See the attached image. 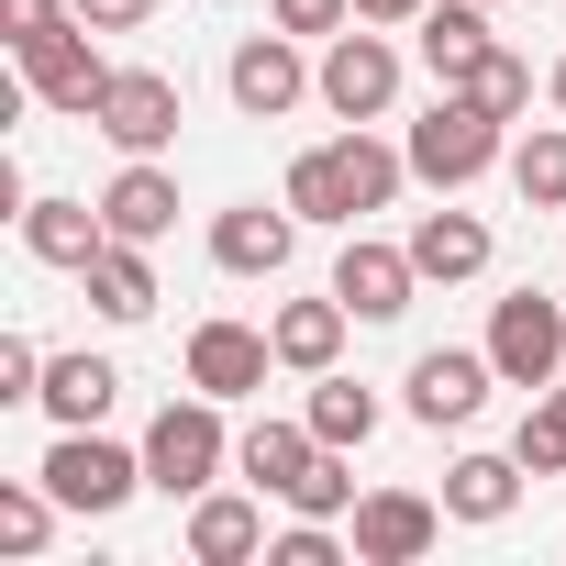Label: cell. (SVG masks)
<instances>
[{
    "instance_id": "6da1fadb",
    "label": "cell",
    "mask_w": 566,
    "mask_h": 566,
    "mask_svg": "<svg viewBox=\"0 0 566 566\" xmlns=\"http://www.w3.org/2000/svg\"><path fill=\"white\" fill-rule=\"evenodd\" d=\"M400 189H411V145H378L367 123H345L334 145H301L290 178H277V200H290L301 222H334V233H356V222L389 211Z\"/></svg>"
},
{
    "instance_id": "7a4b0ae2",
    "label": "cell",
    "mask_w": 566,
    "mask_h": 566,
    "mask_svg": "<svg viewBox=\"0 0 566 566\" xmlns=\"http://www.w3.org/2000/svg\"><path fill=\"white\" fill-rule=\"evenodd\" d=\"M489 167H511V134H500V112H478L467 90H433V112L411 123V178L422 189H467V178H489Z\"/></svg>"
},
{
    "instance_id": "3957f363",
    "label": "cell",
    "mask_w": 566,
    "mask_h": 566,
    "mask_svg": "<svg viewBox=\"0 0 566 566\" xmlns=\"http://www.w3.org/2000/svg\"><path fill=\"white\" fill-rule=\"evenodd\" d=\"M56 500H67V522H112L134 489H145V444H112L101 422H67L56 444H45V467H34Z\"/></svg>"
},
{
    "instance_id": "277c9868",
    "label": "cell",
    "mask_w": 566,
    "mask_h": 566,
    "mask_svg": "<svg viewBox=\"0 0 566 566\" xmlns=\"http://www.w3.org/2000/svg\"><path fill=\"white\" fill-rule=\"evenodd\" d=\"M222 411H233V400H211V389L167 400V411H156V433H145V489H167V500H200V489L233 467V433H222Z\"/></svg>"
},
{
    "instance_id": "5b68a950",
    "label": "cell",
    "mask_w": 566,
    "mask_h": 566,
    "mask_svg": "<svg viewBox=\"0 0 566 566\" xmlns=\"http://www.w3.org/2000/svg\"><path fill=\"white\" fill-rule=\"evenodd\" d=\"M489 367H500V389H555L566 378V301H544V290L489 301Z\"/></svg>"
},
{
    "instance_id": "8992f818",
    "label": "cell",
    "mask_w": 566,
    "mask_h": 566,
    "mask_svg": "<svg viewBox=\"0 0 566 566\" xmlns=\"http://www.w3.org/2000/svg\"><path fill=\"white\" fill-rule=\"evenodd\" d=\"M222 90H233L244 123H277V112L323 101V67H301V34H244L233 67H222Z\"/></svg>"
},
{
    "instance_id": "52a82bcc",
    "label": "cell",
    "mask_w": 566,
    "mask_h": 566,
    "mask_svg": "<svg viewBox=\"0 0 566 566\" xmlns=\"http://www.w3.org/2000/svg\"><path fill=\"white\" fill-rule=\"evenodd\" d=\"M400 101V45H389V23L378 34H323V112L334 123H378Z\"/></svg>"
},
{
    "instance_id": "ba28073f",
    "label": "cell",
    "mask_w": 566,
    "mask_h": 566,
    "mask_svg": "<svg viewBox=\"0 0 566 566\" xmlns=\"http://www.w3.org/2000/svg\"><path fill=\"white\" fill-rule=\"evenodd\" d=\"M444 522H455V511L422 500V489H367L345 544H356V566H422V555L444 544Z\"/></svg>"
},
{
    "instance_id": "9c48e42d",
    "label": "cell",
    "mask_w": 566,
    "mask_h": 566,
    "mask_svg": "<svg viewBox=\"0 0 566 566\" xmlns=\"http://www.w3.org/2000/svg\"><path fill=\"white\" fill-rule=\"evenodd\" d=\"M23 90L45 101V112H101V90H112V56H101V34L90 23H56L45 45H23Z\"/></svg>"
},
{
    "instance_id": "30bf717a",
    "label": "cell",
    "mask_w": 566,
    "mask_h": 566,
    "mask_svg": "<svg viewBox=\"0 0 566 566\" xmlns=\"http://www.w3.org/2000/svg\"><path fill=\"white\" fill-rule=\"evenodd\" d=\"M489 389H500L489 345H433V356H411V422H433V433H467V422L489 411Z\"/></svg>"
},
{
    "instance_id": "8fae6325",
    "label": "cell",
    "mask_w": 566,
    "mask_h": 566,
    "mask_svg": "<svg viewBox=\"0 0 566 566\" xmlns=\"http://www.w3.org/2000/svg\"><path fill=\"white\" fill-rule=\"evenodd\" d=\"M123 156H167L178 145V78L167 67H112V90H101V112H90Z\"/></svg>"
},
{
    "instance_id": "7c38bea8",
    "label": "cell",
    "mask_w": 566,
    "mask_h": 566,
    "mask_svg": "<svg viewBox=\"0 0 566 566\" xmlns=\"http://www.w3.org/2000/svg\"><path fill=\"white\" fill-rule=\"evenodd\" d=\"M411 290H422V266H411V244H378V233H345V255H334V301H345L356 323H400V312H411Z\"/></svg>"
},
{
    "instance_id": "4fadbf2b",
    "label": "cell",
    "mask_w": 566,
    "mask_h": 566,
    "mask_svg": "<svg viewBox=\"0 0 566 566\" xmlns=\"http://www.w3.org/2000/svg\"><path fill=\"white\" fill-rule=\"evenodd\" d=\"M290 244H301V211L290 200H233V211H211V266L222 277H277V266H290Z\"/></svg>"
},
{
    "instance_id": "5bb4252c",
    "label": "cell",
    "mask_w": 566,
    "mask_h": 566,
    "mask_svg": "<svg viewBox=\"0 0 566 566\" xmlns=\"http://www.w3.org/2000/svg\"><path fill=\"white\" fill-rule=\"evenodd\" d=\"M266 367H277V345L255 323H200L189 334V389H211V400H255Z\"/></svg>"
},
{
    "instance_id": "9a60e30c",
    "label": "cell",
    "mask_w": 566,
    "mask_h": 566,
    "mask_svg": "<svg viewBox=\"0 0 566 566\" xmlns=\"http://www.w3.org/2000/svg\"><path fill=\"white\" fill-rule=\"evenodd\" d=\"M112 244V222H101V200H23V255L34 266H67V277H90V255Z\"/></svg>"
},
{
    "instance_id": "2e32d148",
    "label": "cell",
    "mask_w": 566,
    "mask_h": 566,
    "mask_svg": "<svg viewBox=\"0 0 566 566\" xmlns=\"http://www.w3.org/2000/svg\"><path fill=\"white\" fill-rule=\"evenodd\" d=\"M312 455H323L312 411H301V422H277V411H266V422H244V433H233V467H244V478H255L266 500H290V489L312 478Z\"/></svg>"
},
{
    "instance_id": "e0dca14e",
    "label": "cell",
    "mask_w": 566,
    "mask_h": 566,
    "mask_svg": "<svg viewBox=\"0 0 566 566\" xmlns=\"http://www.w3.org/2000/svg\"><path fill=\"white\" fill-rule=\"evenodd\" d=\"M101 222H112L123 244H156V233L178 222V178H167V156H123V178L101 189Z\"/></svg>"
},
{
    "instance_id": "ac0fdd59",
    "label": "cell",
    "mask_w": 566,
    "mask_h": 566,
    "mask_svg": "<svg viewBox=\"0 0 566 566\" xmlns=\"http://www.w3.org/2000/svg\"><path fill=\"white\" fill-rule=\"evenodd\" d=\"M345 323H356V312H345L334 290H323V301H277V312H266V345H277V367L323 378V367L345 356Z\"/></svg>"
},
{
    "instance_id": "d6986e66",
    "label": "cell",
    "mask_w": 566,
    "mask_h": 566,
    "mask_svg": "<svg viewBox=\"0 0 566 566\" xmlns=\"http://www.w3.org/2000/svg\"><path fill=\"white\" fill-rule=\"evenodd\" d=\"M244 555H266V511L233 489H200L189 500V566H244Z\"/></svg>"
},
{
    "instance_id": "ffe728a7",
    "label": "cell",
    "mask_w": 566,
    "mask_h": 566,
    "mask_svg": "<svg viewBox=\"0 0 566 566\" xmlns=\"http://www.w3.org/2000/svg\"><path fill=\"white\" fill-rule=\"evenodd\" d=\"M411 34H422V67H433V90H455V78H467V67L500 45V34H489V0H433V12H422Z\"/></svg>"
},
{
    "instance_id": "44dd1931",
    "label": "cell",
    "mask_w": 566,
    "mask_h": 566,
    "mask_svg": "<svg viewBox=\"0 0 566 566\" xmlns=\"http://www.w3.org/2000/svg\"><path fill=\"white\" fill-rule=\"evenodd\" d=\"M522 478H533L522 455H455V467H444V511L489 533V522H511V511H522Z\"/></svg>"
},
{
    "instance_id": "7402d4cb",
    "label": "cell",
    "mask_w": 566,
    "mask_h": 566,
    "mask_svg": "<svg viewBox=\"0 0 566 566\" xmlns=\"http://www.w3.org/2000/svg\"><path fill=\"white\" fill-rule=\"evenodd\" d=\"M78 290H90V312H101V323H145V312H156V266H145V244H123V233H112V244L90 255Z\"/></svg>"
},
{
    "instance_id": "603a6c76",
    "label": "cell",
    "mask_w": 566,
    "mask_h": 566,
    "mask_svg": "<svg viewBox=\"0 0 566 566\" xmlns=\"http://www.w3.org/2000/svg\"><path fill=\"white\" fill-rule=\"evenodd\" d=\"M411 266L444 277V290L478 277V266H489V222H478V211H422V222H411Z\"/></svg>"
},
{
    "instance_id": "cb8c5ba5",
    "label": "cell",
    "mask_w": 566,
    "mask_h": 566,
    "mask_svg": "<svg viewBox=\"0 0 566 566\" xmlns=\"http://www.w3.org/2000/svg\"><path fill=\"white\" fill-rule=\"evenodd\" d=\"M112 389H123V378H112V356H45V389H34V411L67 433V422H101V411H112Z\"/></svg>"
},
{
    "instance_id": "d4e9b609",
    "label": "cell",
    "mask_w": 566,
    "mask_h": 566,
    "mask_svg": "<svg viewBox=\"0 0 566 566\" xmlns=\"http://www.w3.org/2000/svg\"><path fill=\"white\" fill-rule=\"evenodd\" d=\"M56 511H67V500H56L45 478H0V555L34 566V555L56 544Z\"/></svg>"
},
{
    "instance_id": "484cf974",
    "label": "cell",
    "mask_w": 566,
    "mask_h": 566,
    "mask_svg": "<svg viewBox=\"0 0 566 566\" xmlns=\"http://www.w3.org/2000/svg\"><path fill=\"white\" fill-rule=\"evenodd\" d=\"M312 433L356 455V444L378 433V389H367V378H334V367H323V378H312Z\"/></svg>"
},
{
    "instance_id": "4316f807",
    "label": "cell",
    "mask_w": 566,
    "mask_h": 566,
    "mask_svg": "<svg viewBox=\"0 0 566 566\" xmlns=\"http://www.w3.org/2000/svg\"><path fill=\"white\" fill-rule=\"evenodd\" d=\"M511 189H522V211H566V123H533L511 145Z\"/></svg>"
},
{
    "instance_id": "83f0119b",
    "label": "cell",
    "mask_w": 566,
    "mask_h": 566,
    "mask_svg": "<svg viewBox=\"0 0 566 566\" xmlns=\"http://www.w3.org/2000/svg\"><path fill=\"white\" fill-rule=\"evenodd\" d=\"M455 90H467L478 112H500V123H522V112H533V67H522L511 45H489V56H478V67H467Z\"/></svg>"
},
{
    "instance_id": "f1b7e54d",
    "label": "cell",
    "mask_w": 566,
    "mask_h": 566,
    "mask_svg": "<svg viewBox=\"0 0 566 566\" xmlns=\"http://www.w3.org/2000/svg\"><path fill=\"white\" fill-rule=\"evenodd\" d=\"M356 500H367V489L345 478V444H323V455H312V478L290 489V511H312V522H356Z\"/></svg>"
},
{
    "instance_id": "f546056e",
    "label": "cell",
    "mask_w": 566,
    "mask_h": 566,
    "mask_svg": "<svg viewBox=\"0 0 566 566\" xmlns=\"http://www.w3.org/2000/svg\"><path fill=\"white\" fill-rule=\"evenodd\" d=\"M511 455H522L533 478H566V411H555V400H533V411H522V433H511Z\"/></svg>"
},
{
    "instance_id": "4dcf8cb0",
    "label": "cell",
    "mask_w": 566,
    "mask_h": 566,
    "mask_svg": "<svg viewBox=\"0 0 566 566\" xmlns=\"http://www.w3.org/2000/svg\"><path fill=\"white\" fill-rule=\"evenodd\" d=\"M345 555H356V544H334V522H312V511L266 544V566H345Z\"/></svg>"
},
{
    "instance_id": "1f68e13d",
    "label": "cell",
    "mask_w": 566,
    "mask_h": 566,
    "mask_svg": "<svg viewBox=\"0 0 566 566\" xmlns=\"http://www.w3.org/2000/svg\"><path fill=\"white\" fill-rule=\"evenodd\" d=\"M56 23H78V0H0V45H12V56H23V45H45Z\"/></svg>"
},
{
    "instance_id": "d6a6232c",
    "label": "cell",
    "mask_w": 566,
    "mask_h": 566,
    "mask_svg": "<svg viewBox=\"0 0 566 566\" xmlns=\"http://www.w3.org/2000/svg\"><path fill=\"white\" fill-rule=\"evenodd\" d=\"M266 23L312 45V34H345V23H356V0H266Z\"/></svg>"
},
{
    "instance_id": "836d02e7",
    "label": "cell",
    "mask_w": 566,
    "mask_h": 566,
    "mask_svg": "<svg viewBox=\"0 0 566 566\" xmlns=\"http://www.w3.org/2000/svg\"><path fill=\"white\" fill-rule=\"evenodd\" d=\"M45 389V356H34V334H0V400H34Z\"/></svg>"
},
{
    "instance_id": "e575fe53",
    "label": "cell",
    "mask_w": 566,
    "mask_h": 566,
    "mask_svg": "<svg viewBox=\"0 0 566 566\" xmlns=\"http://www.w3.org/2000/svg\"><path fill=\"white\" fill-rule=\"evenodd\" d=\"M145 12H156V0H78L90 34H145Z\"/></svg>"
},
{
    "instance_id": "d590c367",
    "label": "cell",
    "mask_w": 566,
    "mask_h": 566,
    "mask_svg": "<svg viewBox=\"0 0 566 566\" xmlns=\"http://www.w3.org/2000/svg\"><path fill=\"white\" fill-rule=\"evenodd\" d=\"M433 0H356V23H422Z\"/></svg>"
},
{
    "instance_id": "8d00e7d4",
    "label": "cell",
    "mask_w": 566,
    "mask_h": 566,
    "mask_svg": "<svg viewBox=\"0 0 566 566\" xmlns=\"http://www.w3.org/2000/svg\"><path fill=\"white\" fill-rule=\"evenodd\" d=\"M544 101H555V123H566V56H555V78H544Z\"/></svg>"
},
{
    "instance_id": "74e56055",
    "label": "cell",
    "mask_w": 566,
    "mask_h": 566,
    "mask_svg": "<svg viewBox=\"0 0 566 566\" xmlns=\"http://www.w3.org/2000/svg\"><path fill=\"white\" fill-rule=\"evenodd\" d=\"M489 12H500V0H489Z\"/></svg>"
}]
</instances>
